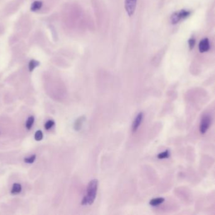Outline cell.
<instances>
[{
  "instance_id": "cell-1",
  "label": "cell",
  "mask_w": 215,
  "mask_h": 215,
  "mask_svg": "<svg viewBox=\"0 0 215 215\" xmlns=\"http://www.w3.org/2000/svg\"><path fill=\"white\" fill-rule=\"evenodd\" d=\"M99 182L97 179L91 180L87 187V194L81 201L82 205H91L95 201L98 189Z\"/></svg>"
},
{
  "instance_id": "cell-2",
  "label": "cell",
  "mask_w": 215,
  "mask_h": 215,
  "mask_svg": "<svg viewBox=\"0 0 215 215\" xmlns=\"http://www.w3.org/2000/svg\"><path fill=\"white\" fill-rule=\"evenodd\" d=\"M190 15V12L188 10H180L175 12L171 17V22L172 24H177L181 20L187 19Z\"/></svg>"
},
{
  "instance_id": "cell-3",
  "label": "cell",
  "mask_w": 215,
  "mask_h": 215,
  "mask_svg": "<svg viewBox=\"0 0 215 215\" xmlns=\"http://www.w3.org/2000/svg\"><path fill=\"white\" fill-rule=\"evenodd\" d=\"M211 125V117L210 115L204 114L202 116L201 124H200V128H199V131H200L202 134H205L206 131L208 130L209 128Z\"/></svg>"
},
{
  "instance_id": "cell-4",
  "label": "cell",
  "mask_w": 215,
  "mask_h": 215,
  "mask_svg": "<svg viewBox=\"0 0 215 215\" xmlns=\"http://www.w3.org/2000/svg\"><path fill=\"white\" fill-rule=\"evenodd\" d=\"M137 0H126L125 8L129 16H132L134 13Z\"/></svg>"
},
{
  "instance_id": "cell-5",
  "label": "cell",
  "mask_w": 215,
  "mask_h": 215,
  "mask_svg": "<svg viewBox=\"0 0 215 215\" xmlns=\"http://www.w3.org/2000/svg\"><path fill=\"white\" fill-rule=\"evenodd\" d=\"M143 116H144V115L143 112L138 113L134 119V120H133V122L132 124V132L133 133L137 131L139 127L140 126L142 122V120H143Z\"/></svg>"
},
{
  "instance_id": "cell-6",
  "label": "cell",
  "mask_w": 215,
  "mask_h": 215,
  "mask_svg": "<svg viewBox=\"0 0 215 215\" xmlns=\"http://www.w3.org/2000/svg\"><path fill=\"white\" fill-rule=\"evenodd\" d=\"M210 49V41L208 38H204L201 41L199 44V51L201 53L207 52Z\"/></svg>"
},
{
  "instance_id": "cell-7",
  "label": "cell",
  "mask_w": 215,
  "mask_h": 215,
  "mask_svg": "<svg viewBox=\"0 0 215 215\" xmlns=\"http://www.w3.org/2000/svg\"><path fill=\"white\" fill-rule=\"evenodd\" d=\"M85 117L81 116L78 118V119L75 121L74 128L76 131H80L81 128V127H82L83 124V122H85Z\"/></svg>"
},
{
  "instance_id": "cell-8",
  "label": "cell",
  "mask_w": 215,
  "mask_h": 215,
  "mask_svg": "<svg viewBox=\"0 0 215 215\" xmlns=\"http://www.w3.org/2000/svg\"><path fill=\"white\" fill-rule=\"evenodd\" d=\"M165 201V199L163 198H156L152 199L150 201V205L151 206H158L160 204H162Z\"/></svg>"
},
{
  "instance_id": "cell-9",
  "label": "cell",
  "mask_w": 215,
  "mask_h": 215,
  "mask_svg": "<svg viewBox=\"0 0 215 215\" xmlns=\"http://www.w3.org/2000/svg\"><path fill=\"white\" fill-rule=\"evenodd\" d=\"M22 190V186L20 184H14L13 187H12L11 189V194H19L21 192Z\"/></svg>"
},
{
  "instance_id": "cell-10",
  "label": "cell",
  "mask_w": 215,
  "mask_h": 215,
  "mask_svg": "<svg viewBox=\"0 0 215 215\" xmlns=\"http://www.w3.org/2000/svg\"><path fill=\"white\" fill-rule=\"evenodd\" d=\"M42 2L39 1H35L33 3L31 6V10L33 11H38L40 10V9L42 8Z\"/></svg>"
},
{
  "instance_id": "cell-11",
  "label": "cell",
  "mask_w": 215,
  "mask_h": 215,
  "mask_svg": "<svg viewBox=\"0 0 215 215\" xmlns=\"http://www.w3.org/2000/svg\"><path fill=\"white\" fill-rule=\"evenodd\" d=\"M170 155V153L169 151L168 150H166L165 151H163V152L159 153L158 155H157V158L158 159H165V158H168L169 156Z\"/></svg>"
},
{
  "instance_id": "cell-12",
  "label": "cell",
  "mask_w": 215,
  "mask_h": 215,
  "mask_svg": "<svg viewBox=\"0 0 215 215\" xmlns=\"http://www.w3.org/2000/svg\"><path fill=\"white\" fill-rule=\"evenodd\" d=\"M39 63L37 61H35V60L30 61L29 63V71H32L35 69V68H36L37 66H39Z\"/></svg>"
},
{
  "instance_id": "cell-13",
  "label": "cell",
  "mask_w": 215,
  "mask_h": 215,
  "mask_svg": "<svg viewBox=\"0 0 215 215\" xmlns=\"http://www.w3.org/2000/svg\"><path fill=\"white\" fill-rule=\"evenodd\" d=\"M34 117L33 116L29 117V119H27V120L26 128L28 129H30V128H32L33 124H34Z\"/></svg>"
},
{
  "instance_id": "cell-14",
  "label": "cell",
  "mask_w": 215,
  "mask_h": 215,
  "mask_svg": "<svg viewBox=\"0 0 215 215\" xmlns=\"http://www.w3.org/2000/svg\"><path fill=\"white\" fill-rule=\"evenodd\" d=\"M43 138V133L40 130L36 131L35 134V140L36 141H41Z\"/></svg>"
},
{
  "instance_id": "cell-15",
  "label": "cell",
  "mask_w": 215,
  "mask_h": 215,
  "mask_svg": "<svg viewBox=\"0 0 215 215\" xmlns=\"http://www.w3.org/2000/svg\"><path fill=\"white\" fill-rule=\"evenodd\" d=\"M54 122L53 120H48L47 122L45 124V129L49 130V129L52 128V127L54 126Z\"/></svg>"
},
{
  "instance_id": "cell-16",
  "label": "cell",
  "mask_w": 215,
  "mask_h": 215,
  "mask_svg": "<svg viewBox=\"0 0 215 215\" xmlns=\"http://www.w3.org/2000/svg\"><path fill=\"white\" fill-rule=\"evenodd\" d=\"M35 158H36V156L35 155H34L29 157V158H25L24 161H25V163H32L33 162L35 161Z\"/></svg>"
},
{
  "instance_id": "cell-17",
  "label": "cell",
  "mask_w": 215,
  "mask_h": 215,
  "mask_svg": "<svg viewBox=\"0 0 215 215\" xmlns=\"http://www.w3.org/2000/svg\"><path fill=\"white\" fill-rule=\"evenodd\" d=\"M195 41H195L194 38H193V37L190 38V39H189V40L188 43H189V46L190 49H192V48L194 47V45H195Z\"/></svg>"
}]
</instances>
